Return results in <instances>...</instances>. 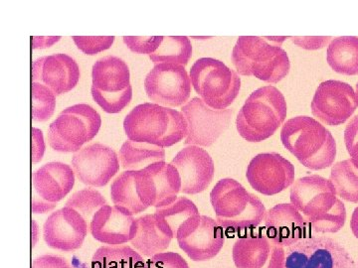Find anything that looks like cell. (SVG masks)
<instances>
[{"label":"cell","instance_id":"1","mask_svg":"<svg viewBox=\"0 0 358 268\" xmlns=\"http://www.w3.org/2000/svg\"><path fill=\"white\" fill-rule=\"evenodd\" d=\"M289 199L313 232L336 234L345 227V206L329 179L319 175L298 179L292 186Z\"/></svg>","mask_w":358,"mask_h":268},{"label":"cell","instance_id":"2","mask_svg":"<svg viewBox=\"0 0 358 268\" xmlns=\"http://www.w3.org/2000/svg\"><path fill=\"white\" fill-rule=\"evenodd\" d=\"M289 37L241 36L233 48V65L238 75L277 84L288 76L291 62L282 42Z\"/></svg>","mask_w":358,"mask_h":268},{"label":"cell","instance_id":"3","mask_svg":"<svg viewBox=\"0 0 358 268\" xmlns=\"http://www.w3.org/2000/svg\"><path fill=\"white\" fill-rule=\"evenodd\" d=\"M281 141L306 168L319 171L334 165L336 141L313 117L299 115L288 119L282 126Z\"/></svg>","mask_w":358,"mask_h":268},{"label":"cell","instance_id":"4","mask_svg":"<svg viewBox=\"0 0 358 268\" xmlns=\"http://www.w3.org/2000/svg\"><path fill=\"white\" fill-rule=\"evenodd\" d=\"M124 129L129 140L162 148L180 142L188 133L187 121L181 112L155 103L134 107L124 117Z\"/></svg>","mask_w":358,"mask_h":268},{"label":"cell","instance_id":"5","mask_svg":"<svg viewBox=\"0 0 358 268\" xmlns=\"http://www.w3.org/2000/svg\"><path fill=\"white\" fill-rule=\"evenodd\" d=\"M216 221L224 230L233 232L253 230L265 220L263 202L234 179H221L210 193Z\"/></svg>","mask_w":358,"mask_h":268},{"label":"cell","instance_id":"6","mask_svg":"<svg viewBox=\"0 0 358 268\" xmlns=\"http://www.w3.org/2000/svg\"><path fill=\"white\" fill-rule=\"evenodd\" d=\"M288 105L282 91L273 86L257 89L247 98L236 119V128L249 142H262L282 126Z\"/></svg>","mask_w":358,"mask_h":268},{"label":"cell","instance_id":"7","mask_svg":"<svg viewBox=\"0 0 358 268\" xmlns=\"http://www.w3.org/2000/svg\"><path fill=\"white\" fill-rule=\"evenodd\" d=\"M189 76L200 98L214 110L228 109L241 89V77L236 70L217 59H199L192 65Z\"/></svg>","mask_w":358,"mask_h":268},{"label":"cell","instance_id":"8","mask_svg":"<svg viewBox=\"0 0 358 268\" xmlns=\"http://www.w3.org/2000/svg\"><path fill=\"white\" fill-rule=\"evenodd\" d=\"M102 126L101 115L91 105L78 103L61 112L48 131L49 145L55 151H80L93 140Z\"/></svg>","mask_w":358,"mask_h":268},{"label":"cell","instance_id":"9","mask_svg":"<svg viewBox=\"0 0 358 268\" xmlns=\"http://www.w3.org/2000/svg\"><path fill=\"white\" fill-rule=\"evenodd\" d=\"M285 268H357L348 251L327 237H307L288 248Z\"/></svg>","mask_w":358,"mask_h":268},{"label":"cell","instance_id":"10","mask_svg":"<svg viewBox=\"0 0 358 268\" xmlns=\"http://www.w3.org/2000/svg\"><path fill=\"white\" fill-rule=\"evenodd\" d=\"M181 114L185 115L188 126L185 144L209 147L229 128L233 110H214L201 98H193L181 107Z\"/></svg>","mask_w":358,"mask_h":268},{"label":"cell","instance_id":"11","mask_svg":"<svg viewBox=\"0 0 358 268\" xmlns=\"http://www.w3.org/2000/svg\"><path fill=\"white\" fill-rule=\"evenodd\" d=\"M145 93L152 102L166 107H183L189 102L192 80L185 66L155 65L145 80Z\"/></svg>","mask_w":358,"mask_h":268},{"label":"cell","instance_id":"12","mask_svg":"<svg viewBox=\"0 0 358 268\" xmlns=\"http://www.w3.org/2000/svg\"><path fill=\"white\" fill-rule=\"evenodd\" d=\"M217 221L207 216H195L178 230L179 248L193 262H206L215 258L225 244V232Z\"/></svg>","mask_w":358,"mask_h":268},{"label":"cell","instance_id":"13","mask_svg":"<svg viewBox=\"0 0 358 268\" xmlns=\"http://www.w3.org/2000/svg\"><path fill=\"white\" fill-rule=\"evenodd\" d=\"M32 211L44 214L56 208L75 185V172L62 162H49L32 174Z\"/></svg>","mask_w":358,"mask_h":268},{"label":"cell","instance_id":"14","mask_svg":"<svg viewBox=\"0 0 358 268\" xmlns=\"http://www.w3.org/2000/svg\"><path fill=\"white\" fill-rule=\"evenodd\" d=\"M357 107V95L352 87L336 80L320 83L310 103L313 117L329 126L345 124Z\"/></svg>","mask_w":358,"mask_h":268},{"label":"cell","instance_id":"15","mask_svg":"<svg viewBox=\"0 0 358 268\" xmlns=\"http://www.w3.org/2000/svg\"><path fill=\"white\" fill-rule=\"evenodd\" d=\"M138 197L148 207L162 208L173 204L181 191L178 169L166 161L157 162L136 172Z\"/></svg>","mask_w":358,"mask_h":268},{"label":"cell","instance_id":"16","mask_svg":"<svg viewBox=\"0 0 358 268\" xmlns=\"http://www.w3.org/2000/svg\"><path fill=\"white\" fill-rule=\"evenodd\" d=\"M294 176L293 164L275 152L256 155L246 171L249 184L265 196H274L288 189L294 183Z\"/></svg>","mask_w":358,"mask_h":268},{"label":"cell","instance_id":"17","mask_svg":"<svg viewBox=\"0 0 358 268\" xmlns=\"http://www.w3.org/2000/svg\"><path fill=\"white\" fill-rule=\"evenodd\" d=\"M72 167L83 184L103 187L119 172L120 161L113 148L102 143H93L74 154Z\"/></svg>","mask_w":358,"mask_h":268},{"label":"cell","instance_id":"18","mask_svg":"<svg viewBox=\"0 0 358 268\" xmlns=\"http://www.w3.org/2000/svg\"><path fill=\"white\" fill-rule=\"evenodd\" d=\"M233 262L237 268H285L286 251L265 232L246 234L235 241Z\"/></svg>","mask_w":358,"mask_h":268},{"label":"cell","instance_id":"19","mask_svg":"<svg viewBox=\"0 0 358 268\" xmlns=\"http://www.w3.org/2000/svg\"><path fill=\"white\" fill-rule=\"evenodd\" d=\"M88 234V223L77 211L64 207L54 211L44 223L43 237L47 246L58 251H76Z\"/></svg>","mask_w":358,"mask_h":268},{"label":"cell","instance_id":"20","mask_svg":"<svg viewBox=\"0 0 358 268\" xmlns=\"http://www.w3.org/2000/svg\"><path fill=\"white\" fill-rule=\"evenodd\" d=\"M178 169L181 179L182 194L196 195L209 187L215 173L210 154L202 147L188 145L171 162Z\"/></svg>","mask_w":358,"mask_h":268},{"label":"cell","instance_id":"21","mask_svg":"<svg viewBox=\"0 0 358 268\" xmlns=\"http://www.w3.org/2000/svg\"><path fill=\"white\" fill-rule=\"evenodd\" d=\"M80 68L67 54H53L35 60L32 64L33 83H40L56 96L69 93L79 83Z\"/></svg>","mask_w":358,"mask_h":268},{"label":"cell","instance_id":"22","mask_svg":"<svg viewBox=\"0 0 358 268\" xmlns=\"http://www.w3.org/2000/svg\"><path fill=\"white\" fill-rule=\"evenodd\" d=\"M265 234L282 248H289L305 239L308 225L292 204H279L266 213Z\"/></svg>","mask_w":358,"mask_h":268},{"label":"cell","instance_id":"23","mask_svg":"<svg viewBox=\"0 0 358 268\" xmlns=\"http://www.w3.org/2000/svg\"><path fill=\"white\" fill-rule=\"evenodd\" d=\"M134 218L117 207L106 204L90 223L92 236L100 243L121 246L133 239Z\"/></svg>","mask_w":358,"mask_h":268},{"label":"cell","instance_id":"24","mask_svg":"<svg viewBox=\"0 0 358 268\" xmlns=\"http://www.w3.org/2000/svg\"><path fill=\"white\" fill-rule=\"evenodd\" d=\"M92 87L105 93H120L131 87V72L122 59L106 56L92 70Z\"/></svg>","mask_w":358,"mask_h":268},{"label":"cell","instance_id":"25","mask_svg":"<svg viewBox=\"0 0 358 268\" xmlns=\"http://www.w3.org/2000/svg\"><path fill=\"white\" fill-rule=\"evenodd\" d=\"M171 237L159 229L154 215L134 218L131 244L141 255L152 258L169 248Z\"/></svg>","mask_w":358,"mask_h":268},{"label":"cell","instance_id":"26","mask_svg":"<svg viewBox=\"0 0 358 268\" xmlns=\"http://www.w3.org/2000/svg\"><path fill=\"white\" fill-rule=\"evenodd\" d=\"M327 62L338 74L358 75V37L343 36L331 40L327 46Z\"/></svg>","mask_w":358,"mask_h":268},{"label":"cell","instance_id":"27","mask_svg":"<svg viewBox=\"0 0 358 268\" xmlns=\"http://www.w3.org/2000/svg\"><path fill=\"white\" fill-rule=\"evenodd\" d=\"M120 160L124 171H140L157 162L166 161V150L150 143L129 140L120 149Z\"/></svg>","mask_w":358,"mask_h":268},{"label":"cell","instance_id":"28","mask_svg":"<svg viewBox=\"0 0 358 268\" xmlns=\"http://www.w3.org/2000/svg\"><path fill=\"white\" fill-rule=\"evenodd\" d=\"M199 215L196 204L185 197H178L173 204L157 208L155 211L159 229L171 239H176L178 230L183 223Z\"/></svg>","mask_w":358,"mask_h":268},{"label":"cell","instance_id":"29","mask_svg":"<svg viewBox=\"0 0 358 268\" xmlns=\"http://www.w3.org/2000/svg\"><path fill=\"white\" fill-rule=\"evenodd\" d=\"M136 171H124L110 186V197L115 207L134 216L147 211L148 207L141 202L136 192Z\"/></svg>","mask_w":358,"mask_h":268},{"label":"cell","instance_id":"30","mask_svg":"<svg viewBox=\"0 0 358 268\" xmlns=\"http://www.w3.org/2000/svg\"><path fill=\"white\" fill-rule=\"evenodd\" d=\"M145 260L129 246H102L92 258V268H143Z\"/></svg>","mask_w":358,"mask_h":268},{"label":"cell","instance_id":"31","mask_svg":"<svg viewBox=\"0 0 358 268\" xmlns=\"http://www.w3.org/2000/svg\"><path fill=\"white\" fill-rule=\"evenodd\" d=\"M329 180L334 185L338 198L358 204V168L352 159L334 164Z\"/></svg>","mask_w":358,"mask_h":268},{"label":"cell","instance_id":"32","mask_svg":"<svg viewBox=\"0 0 358 268\" xmlns=\"http://www.w3.org/2000/svg\"><path fill=\"white\" fill-rule=\"evenodd\" d=\"M192 56V45L186 36H166L157 52L150 55L155 65L174 64L185 66Z\"/></svg>","mask_w":358,"mask_h":268},{"label":"cell","instance_id":"33","mask_svg":"<svg viewBox=\"0 0 358 268\" xmlns=\"http://www.w3.org/2000/svg\"><path fill=\"white\" fill-rule=\"evenodd\" d=\"M106 204H108L107 200L100 192L92 188H85L81 191L74 193L66 202L65 207L74 209L87 223H91L96 211Z\"/></svg>","mask_w":358,"mask_h":268},{"label":"cell","instance_id":"34","mask_svg":"<svg viewBox=\"0 0 358 268\" xmlns=\"http://www.w3.org/2000/svg\"><path fill=\"white\" fill-rule=\"evenodd\" d=\"M56 109V95L48 87L32 84V119L45 122L53 117Z\"/></svg>","mask_w":358,"mask_h":268},{"label":"cell","instance_id":"35","mask_svg":"<svg viewBox=\"0 0 358 268\" xmlns=\"http://www.w3.org/2000/svg\"><path fill=\"white\" fill-rule=\"evenodd\" d=\"M91 94L94 100L102 107L103 112L110 114H120L131 102L133 88L129 87L120 93H105L92 87Z\"/></svg>","mask_w":358,"mask_h":268},{"label":"cell","instance_id":"36","mask_svg":"<svg viewBox=\"0 0 358 268\" xmlns=\"http://www.w3.org/2000/svg\"><path fill=\"white\" fill-rule=\"evenodd\" d=\"M73 41L78 49L89 56L108 50L114 44L115 36H73Z\"/></svg>","mask_w":358,"mask_h":268},{"label":"cell","instance_id":"37","mask_svg":"<svg viewBox=\"0 0 358 268\" xmlns=\"http://www.w3.org/2000/svg\"><path fill=\"white\" fill-rule=\"evenodd\" d=\"M124 44L127 47L136 54H143V55H152L159 48L164 36H124Z\"/></svg>","mask_w":358,"mask_h":268},{"label":"cell","instance_id":"38","mask_svg":"<svg viewBox=\"0 0 358 268\" xmlns=\"http://www.w3.org/2000/svg\"><path fill=\"white\" fill-rule=\"evenodd\" d=\"M143 268H189V265L182 256L169 251L152 256L150 260H145Z\"/></svg>","mask_w":358,"mask_h":268},{"label":"cell","instance_id":"39","mask_svg":"<svg viewBox=\"0 0 358 268\" xmlns=\"http://www.w3.org/2000/svg\"><path fill=\"white\" fill-rule=\"evenodd\" d=\"M345 143L355 165L358 168V114L352 117L345 129Z\"/></svg>","mask_w":358,"mask_h":268},{"label":"cell","instance_id":"40","mask_svg":"<svg viewBox=\"0 0 358 268\" xmlns=\"http://www.w3.org/2000/svg\"><path fill=\"white\" fill-rule=\"evenodd\" d=\"M292 42L300 48L305 49V50H320V49L324 48L327 45L331 43V37L329 36H315V37H289Z\"/></svg>","mask_w":358,"mask_h":268},{"label":"cell","instance_id":"41","mask_svg":"<svg viewBox=\"0 0 358 268\" xmlns=\"http://www.w3.org/2000/svg\"><path fill=\"white\" fill-rule=\"evenodd\" d=\"M32 268H72L67 260L61 256L42 255L33 260Z\"/></svg>","mask_w":358,"mask_h":268},{"label":"cell","instance_id":"42","mask_svg":"<svg viewBox=\"0 0 358 268\" xmlns=\"http://www.w3.org/2000/svg\"><path fill=\"white\" fill-rule=\"evenodd\" d=\"M45 142L41 129L32 128V163L36 164L43 158Z\"/></svg>","mask_w":358,"mask_h":268},{"label":"cell","instance_id":"43","mask_svg":"<svg viewBox=\"0 0 358 268\" xmlns=\"http://www.w3.org/2000/svg\"><path fill=\"white\" fill-rule=\"evenodd\" d=\"M60 36L32 37L33 49L37 50V49L49 48V47L53 46L54 44L60 41Z\"/></svg>","mask_w":358,"mask_h":268},{"label":"cell","instance_id":"44","mask_svg":"<svg viewBox=\"0 0 358 268\" xmlns=\"http://www.w3.org/2000/svg\"><path fill=\"white\" fill-rule=\"evenodd\" d=\"M350 229H352L355 237L358 239V207L353 211L352 221H350Z\"/></svg>","mask_w":358,"mask_h":268},{"label":"cell","instance_id":"45","mask_svg":"<svg viewBox=\"0 0 358 268\" xmlns=\"http://www.w3.org/2000/svg\"><path fill=\"white\" fill-rule=\"evenodd\" d=\"M355 95H357V105H358V82H357V86H355Z\"/></svg>","mask_w":358,"mask_h":268},{"label":"cell","instance_id":"46","mask_svg":"<svg viewBox=\"0 0 358 268\" xmlns=\"http://www.w3.org/2000/svg\"><path fill=\"white\" fill-rule=\"evenodd\" d=\"M358 268V267H357Z\"/></svg>","mask_w":358,"mask_h":268}]
</instances>
